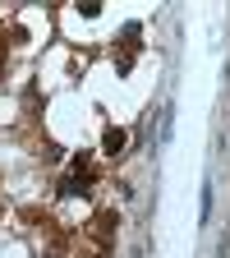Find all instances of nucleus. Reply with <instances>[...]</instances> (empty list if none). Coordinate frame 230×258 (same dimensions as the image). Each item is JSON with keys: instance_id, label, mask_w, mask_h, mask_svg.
Segmentation results:
<instances>
[{"instance_id": "f257e3e1", "label": "nucleus", "mask_w": 230, "mask_h": 258, "mask_svg": "<svg viewBox=\"0 0 230 258\" xmlns=\"http://www.w3.org/2000/svg\"><path fill=\"white\" fill-rule=\"evenodd\" d=\"M124 143H129V139H124V129H106V134H102L106 157H120V152H124Z\"/></svg>"}, {"instance_id": "f03ea898", "label": "nucleus", "mask_w": 230, "mask_h": 258, "mask_svg": "<svg viewBox=\"0 0 230 258\" xmlns=\"http://www.w3.org/2000/svg\"><path fill=\"white\" fill-rule=\"evenodd\" d=\"M115 226H120V221H115V212H102V217H97V235H111Z\"/></svg>"}, {"instance_id": "7ed1b4c3", "label": "nucleus", "mask_w": 230, "mask_h": 258, "mask_svg": "<svg viewBox=\"0 0 230 258\" xmlns=\"http://www.w3.org/2000/svg\"><path fill=\"white\" fill-rule=\"evenodd\" d=\"M79 10H83V19H97V14H102V0H83Z\"/></svg>"}]
</instances>
